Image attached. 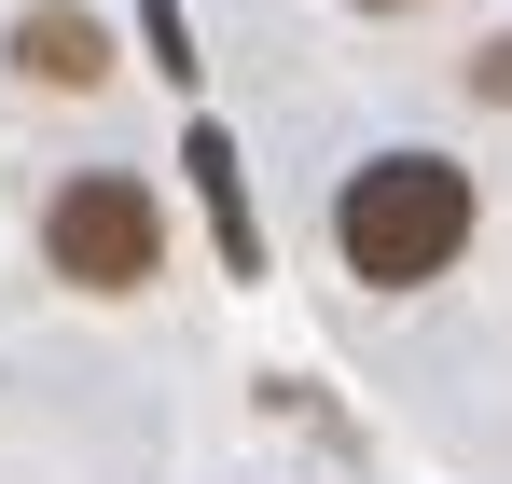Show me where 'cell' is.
<instances>
[{"label": "cell", "instance_id": "5b68a950", "mask_svg": "<svg viewBox=\"0 0 512 484\" xmlns=\"http://www.w3.org/2000/svg\"><path fill=\"white\" fill-rule=\"evenodd\" d=\"M139 28H153V70L194 83V28H180V0H139Z\"/></svg>", "mask_w": 512, "mask_h": 484}, {"label": "cell", "instance_id": "52a82bcc", "mask_svg": "<svg viewBox=\"0 0 512 484\" xmlns=\"http://www.w3.org/2000/svg\"><path fill=\"white\" fill-rule=\"evenodd\" d=\"M360 14H402V0H360Z\"/></svg>", "mask_w": 512, "mask_h": 484}, {"label": "cell", "instance_id": "277c9868", "mask_svg": "<svg viewBox=\"0 0 512 484\" xmlns=\"http://www.w3.org/2000/svg\"><path fill=\"white\" fill-rule=\"evenodd\" d=\"M14 70L70 97V83H97V70H111V42H97V14H14Z\"/></svg>", "mask_w": 512, "mask_h": 484}, {"label": "cell", "instance_id": "8992f818", "mask_svg": "<svg viewBox=\"0 0 512 484\" xmlns=\"http://www.w3.org/2000/svg\"><path fill=\"white\" fill-rule=\"evenodd\" d=\"M471 83H485V97H512V42H485V70H471Z\"/></svg>", "mask_w": 512, "mask_h": 484}, {"label": "cell", "instance_id": "7a4b0ae2", "mask_svg": "<svg viewBox=\"0 0 512 484\" xmlns=\"http://www.w3.org/2000/svg\"><path fill=\"white\" fill-rule=\"evenodd\" d=\"M42 263L70 277V291H153V263H167V222H153V194L139 180H56V208H42Z\"/></svg>", "mask_w": 512, "mask_h": 484}, {"label": "cell", "instance_id": "3957f363", "mask_svg": "<svg viewBox=\"0 0 512 484\" xmlns=\"http://www.w3.org/2000/svg\"><path fill=\"white\" fill-rule=\"evenodd\" d=\"M180 166H194V194H208L222 263H236V277H263V222H250V194H236V139H222V125H194V139H180Z\"/></svg>", "mask_w": 512, "mask_h": 484}, {"label": "cell", "instance_id": "6da1fadb", "mask_svg": "<svg viewBox=\"0 0 512 484\" xmlns=\"http://www.w3.org/2000/svg\"><path fill=\"white\" fill-rule=\"evenodd\" d=\"M333 249H346L360 291H429V277L471 249V166H443V153H374V166L333 194Z\"/></svg>", "mask_w": 512, "mask_h": 484}]
</instances>
